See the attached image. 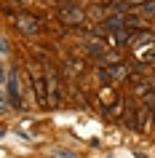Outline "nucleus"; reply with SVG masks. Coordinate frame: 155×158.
Here are the masks:
<instances>
[{
  "label": "nucleus",
  "instance_id": "nucleus-12",
  "mask_svg": "<svg viewBox=\"0 0 155 158\" xmlns=\"http://www.w3.org/2000/svg\"><path fill=\"white\" fill-rule=\"evenodd\" d=\"M153 62H155V43L150 46V48L139 51V64H153Z\"/></svg>",
  "mask_w": 155,
  "mask_h": 158
},
{
  "label": "nucleus",
  "instance_id": "nucleus-4",
  "mask_svg": "<svg viewBox=\"0 0 155 158\" xmlns=\"http://www.w3.org/2000/svg\"><path fill=\"white\" fill-rule=\"evenodd\" d=\"M128 73H131L128 62H115V64H110V67H99V78H102L104 83H118V81H123Z\"/></svg>",
  "mask_w": 155,
  "mask_h": 158
},
{
  "label": "nucleus",
  "instance_id": "nucleus-10",
  "mask_svg": "<svg viewBox=\"0 0 155 158\" xmlns=\"http://www.w3.org/2000/svg\"><path fill=\"white\" fill-rule=\"evenodd\" d=\"M153 118H155V107L142 105V107H139V113H137V131H150Z\"/></svg>",
  "mask_w": 155,
  "mask_h": 158
},
{
  "label": "nucleus",
  "instance_id": "nucleus-15",
  "mask_svg": "<svg viewBox=\"0 0 155 158\" xmlns=\"http://www.w3.org/2000/svg\"><path fill=\"white\" fill-rule=\"evenodd\" d=\"M8 51H11L8 40H6V38H0V59H3V56H8Z\"/></svg>",
  "mask_w": 155,
  "mask_h": 158
},
{
  "label": "nucleus",
  "instance_id": "nucleus-16",
  "mask_svg": "<svg viewBox=\"0 0 155 158\" xmlns=\"http://www.w3.org/2000/svg\"><path fill=\"white\" fill-rule=\"evenodd\" d=\"M0 83H6V67H3V59H0Z\"/></svg>",
  "mask_w": 155,
  "mask_h": 158
},
{
  "label": "nucleus",
  "instance_id": "nucleus-13",
  "mask_svg": "<svg viewBox=\"0 0 155 158\" xmlns=\"http://www.w3.org/2000/svg\"><path fill=\"white\" fill-rule=\"evenodd\" d=\"M137 113H139V107L126 105V126H128V129H137Z\"/></svg>",
  "mask_w": 155,
  "mask_h": 158
},
{
  "label": "nucleus",
  "instance_id": "nucleus-3",
  "mask_svg": "<svg viewBox=\"0 0 155 158\" xmlns=\"http://www.w3.org/2000/svg\"><path fill=\"white\" fill-rule=\"evenodd\" d=\"M14 27L24 35H40L43 32V22L32 14H14Z\"/></svg>",
  "mask_w": 155,
  "mask_h": 158
},
{
  "label": "nucleus",
  "instance_id": "nucleus-6",
  "mask_svg": "<svg viewBox=\"0 0 155 158\" xmlns=\"http://www.w3.org/2000/svg\"><path fill=\"white\" fill-rule=\"evenodd\" d=\"M32 89H35V99L40 107H48V86H46V73L32 70Z\"/></svg>",
  "mask_w": 155,
  "mask_h": 158
},
{
  "label": "nucleus",
  "instance_id": "nucleus-5",
  "mask_svg": "<svg viewBox=\"0 0 155 158\" xmlns=\"http://www.w3.org/2000/svg\"><path fill=\"white\" fill-rule=\"evenodd\" d=\"M6 89H8L11 107H14V110H22V107H24V102H22V89H19V70H16V67H11V70H8V83H6Z\"/></svg>",
  "mask_w": 155,
  "mask_h": 158
},
{
  "label": "nucleus",
  "instance_id": "nucleus-9",
  "mask_svg": "<svg viewBox=\"0 0 155 158\" xmlns=\"http://www.w3.org/2000/svg\"><path fill=\"white\" fill-rule=\"evenodd\" d=\"M83 70H86V67H83L80 59H70L67 56L64 62H62V75H64L67 81H75L78 75H83Z\"/></svg>",
  "mask_w": 155,
  "mask_h": 158
},
{
  "label": "nucleus",
  "instance_id": "nucleus-7",
  "mask_svg": "<svg viewBox=\"0 0 155 158\" xmlns=\"http://www.w3.org/2000/svg\"><path fill=\"white\" fill-rule=\"evenodd\" d=\"M83 54H88V56L99 59L107 54V40H102L99 35H91V38H86L83 40Z\"/></svg>",
  "mask_w": 155,
  "mask_h": 158
},
{
  "label": "nucleus",
  "instance_id": "nucleus-2",
  "mask_svg": "<svg viewBox=\"0 0 155 158\" xmlns=\"http://www.w3.org/2000/svg\"><path fill=\"white\" fill-rule=\"evenodd\" d=\"M46 86H48V107H59L62 99H64V94H62V81H59V75L46 64Z\"/></svg>",
  "mask_w": 155,
  "mask_h": 158
},
{
  "label": "nucleus",
  "instance_id": "nucleus-14",
  "mask_svg": "<svg viewBox=\"0 0 155 158\" xmlns=\"http://www.w3.org/2000/svg\"><path fill=\"white\" fill-rule=\"evenodd\" d=\"M137 14H142V16H153V14H155V3H145V6H139Z\"/></svg>",
  "mask_w": 155,
  "mask_h": 158
},
{
  "label": "nucleus",
  "instance_id": "nucleus-8",
  "mask_svg": "<svg viewBox=\"0 0 155 158\" xmlns=\"http://www.w3.org/2000/svg\"><path fill=\"white\" fill-rule=\"evenodd\" d=\"M145 43H155V35L150 32V30H145V27H142V30H134V32H131L128 46H131L134 51H142V48H145Z\"/></svg>",
  "mask_w": 155,
  "mask_h": 158
},
{
  "label": "nucleus",
  "instance_id": "nucleus-1",
  "mask_svg": "<svg viewBox=\"0 0 155 158\" xmlns=\"http://www.w3.org/2000/svg\"><path fill=\"white\" fill-rule=\"evenodd\" d=\"M86 8H80L78 3H64V6H59V11H56V19L62 22V24H67V27H80L83 22H86Z\"/></svg>",
  "mask_w": 155,
  "mask_h": 158
},
{
  "label": "nucleus",
  "instance_id": "nucleus-11",
  "mask_svg": "<svg viewBox=\"0 0 155 158\" xmlns=\"http://www.w3.org/2000/svg\"><path fill=\"white\" fill-rule=\"evenodd\" d=\"M8 110H14L11 107V99H8V89H6V83H0V115L8 113Z\"/></svg>",
  "mask_w": 155,
  "mask_h": 158
}]
</instances>
